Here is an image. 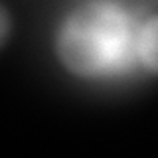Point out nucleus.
<instances>
[{
    "mask_svg": "<svg viewBox=\"0 0 158 158\" xmlns=\"http://www.w3.org/2000/svg\"><path fill=\"white\" fill-rule=\"evenodd\" d=\"M136 24L113 0H87L61 20L57 59L71 75L101 79L125 69L135 57Z\"/></svg>",
    "mask_w": 158,
    "mask_h": 158,
    "instance_id": "f257e3e1",
    "label": "nucleus"
},
{
    "mask_svg": "<svg viewBox=\"0 0 158 158\" xmlns=\"http://www.w3.org/2000/svg\"><path fill=\"white\" fill-rule=\"evenodd\" d=\"M8 34H10V14L4 8V4H0V46L6 42Z\"/></svg>",
    "mask_w": 158,
    "mask_h": 158,
    "instance_id": "7ed1b4c3",
    "label": "nucleus"
},
{
    "mask_svg": "<svg viewBox=\"0 0 158 158\" xmlns=\"http://www.w3.org/2000/svg\"><path fill=\"white\" fill-rule=\"evenodd\" d=\"M135 56L148 67V71H156V16L150 14L140 26H136L135 36Z\"/></svg>",
    "mask_w": 158,
    "mask_h": 158,
    "instance_id": "f03ea898",
    "label": "nucleus"
}]
</instances>
